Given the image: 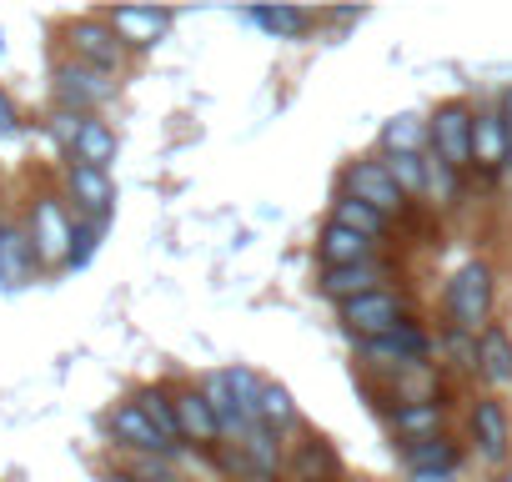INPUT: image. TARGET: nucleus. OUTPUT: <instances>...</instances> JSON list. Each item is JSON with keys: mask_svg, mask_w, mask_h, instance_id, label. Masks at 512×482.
<instances>
[{"mask_svg": "<svg viewBox=\"0 0 512 482\" xmlns=\"http://www.w3.org/2000/svg\"><path fill=\"white\" fill-rule=\"evenodd\" d=\"M447 317L457 332H472L482 337L492 322V267L487 262H467L452 282H447Z\"/></svg>", "mask_w": 512, "mask_h": 482, "instance_id": "nucleus-1", "label": "nucleus"}, {"mask_svg": "<svg viewBox=\"0 0 512 482\" xmlns=\"http://www.w3.org/2000/svg\"><path fill=\"white\" fill-rule=\"evenodd\" d=\"M342 322H347L352 337L377 342V337H392L397 327H407V307H402V297H392V292H372V297L342 302Z\"/></svg>", "mask_w": 512, "mask_h": 482, "instance_id": "nucleus-2", "label": "nucleus"}, {"mask_svg": "<svg viewBox=\"0 0 512 482\" xmlns=\"http://www.w3.org/2000/svg\"><path fill=\"white\" fill-rule=\"evenodd\" d=\"M66 41H71L76 61L91 66V71H101V76L121 71V61H126V46H121V36L106 21H71L66 26Z\"/></svg>", "mask_w": 512, "mask_h": 482, "instance_id": "nucleus-3", "label": "nucleus"}, {"mask_svg": "<svg viewBox=\"0 0 512 482\" xmlns=\"http://www.w3.org/2000/svg\"><path fill=\"white\" fill-rule=\"evenodd\" d=\"M111 96H116V81H106L101 71H91V66H81V61L56 66V101H61V111L86 116V111L106 106Z\"/></svg>", "mask_w": 512, "mask_h": 482, "instance_id": "nucleus-4", "label": "nucleus"}, {"mask_svg": "<svg viewBox=\"0 0 512 482\" xmlns=\"http://www.w3.org/2000/svg\"><path fill=\"white\" fill-rule=\"evenodd\" d=\"M472 121L477 116L462 101H452V106H442L432 116V156L447 161L452 171H467L472 166Z\"/></svg>", "mask_w": 512, "mask_h": 482, "instance_id": "nucleus-5", "label": "nucleus"}, {"mask_svg": "<svg viewBox=\"0 0 512 482\" xmlns=\"http://www.w3.org/2000/svg\"><path fill=\"white\" fill-rule=\"evenodd\" d=\"M71 241H76V226L66 221L61 201L56 196H41L31 206V247H36V262H66L71 257Z\"/></svg>", "mask_w": 512, "mask_h": 482, "instance_id": "nucleus-6", "label": "nucleus"}, {"mask_svg": "<svg viewBox=\"0 0 512 482\" xmlns=\"http://www.w3.org/2000/svg\"><path fill=\"white\" fill-rule=\"evenodd\" d=\"M347 196L367 201V206H372V211H382V216H392V211H402V206H407V191L392 181L387 161H357V166L347 171Z\"/></svg>", "mask_w": 512, "mask_h": 482, "instance_id": "nucleus-7", "label": "nucleus"}, {"mask_svg": "<svg viewBox=\"0 0 512 482\" xmlns=\"http://www.w3.org/2000/svg\"><path fill=\"white\" fill-rule=\"evenodd\" d=\"M362 352H367V362H377V367H392V372H412V367H422L427 362V352H432V342H427V332L422 327H397L392 337H377V342H362Z\"/></svg>", "mask_w": 512, "mask_h": 482, "instance_id": "nucleus-8", "label": "nucleus"}, {"mask_svg": "<svg viewBox=\"0 0 512 482\" xmlns=\"http://www.w3.org/2000/svg\"><path fill=\"white\" fill-rule=\"evenodd\" d=\"M372 252H377V241H372V236H362V231H352V226H342V221H327V226H322V236H317L322 272L362 267V262H372Z\"/></svg>", "mask_w": 512, "mask_h": 482, "instance_id": "nucleus-9", "label": "nucleus"}, {"mask_svg": "<svg viewBox=\"0 0 512 482\" xmlns=\"http://www.w3.org/2000/svg\"><path fill=\"white\" fill-rule=\"evenodd\" d=\"M106 26L121 36L126 51H146V46H156L166 36L171 16L156 11V6H116V11H106Z\"/></svg>", "mask_w": 512, "mask_h": 482, "instance_id": "nucleus-10", "label": "nucleus"}, {"mask_svg": "<svg viewBox=\"0 0 512 482\" xmlns=\"http://www.w3.org/2000/svg\"><path fill=\"white\" fill-rule=\"evenodd\" d=\"M507 161H512V126L502 121V111L477 116V121H472V166L502 171Z\"/></svg>", "mask_w": 512, "mask_h": 482, "instance_id": "nucleus-11", "label": "nucleus"}, {"mask_svg": "<svg viewBox=\"0 0 512 482\" xmlns=\"http://www.w3.org/2000/svg\"><path fill=\"white\" fill-rule=\"evenodd\" d=\"M66 186H71V201H76L86 216H106V211H111V201H116L111 176H106V171H96V166H81V161H71Z\"/></svg>", "mask_w": 512, "mask_h": 482, "instance_id": "nucleus-12", "label": "nucleus"}, {"mask_svg": "<svg viewBox=\"0 0 512 482\" xmlns=\"http://www.w3.org/2000/svg\"><path fill=\"white\" fill-rule=\"evenodd\" d=\"M176 422H181V442H201V447H211V442L221 437V422H216L206 392H196V387L176 392Z\"/></svg>", "mask_w": 512, "mask_h": 482, "instance_id": "nucleus-13", "label": "nucleus"}, {"mask_svg": "<svg viewBox=\"0 0 512 482\" xmlns=\"http://www.w3.org/2000/svg\"><path fill=\"white\" fill-rule=\"evenodd\" d=\"M111 432H116L121 447H136V452H171L166 437L151 427V417H146L136 402H121V407L111 412Z\"/></svg>", "mask_w": 512, "mask_h": 482, "instance_id": "nucleus-14", "label": "nucleus"}, {"mask_svg": "<svg viewBox=\"0 0 512 482\" xmlns=\"http://www.w3.org/2000/svg\"><path fill=\"white\" fill-rule=\"evenodd\" d=\"M472 437H477V447H482L487 462H502L507 457V412H502L497 397H477V407H472Z\"/></svg>", "mask_w": 512, "mask_h": 482, "instance_id": "nucleus-15", "label": "nucleus"}, {"mask_svg": "<svg viewBox=\"0 0 512 482\" xmlns=\"http://www.w3.org/2000/svg\"><path fill=\"white\" fill-rule=\"evenodd\" d=\"M382 267L377 262H362V267H337V272H322V292L342 307V302H357V297H372L382 292Z\"/></svg>", "mask_w": 512, "mask_h": 482, "instance_id": "nucleus-16", "label": "nucleus"}, {"mask_svg": "<svg viewBox=\"0 0 512 482\" xmlns=\"http://www.w3.org/2000/svg\"><path fill=\"white\" fill-rule=\"evenodd\" d=\"M437 427H442V402H437V397L397 402V412H392V432H397V437H407V442L437 437Z\"/></svg>", "mask_w": 512, "mask_h": 482, "instance_id": "nucleus-17", "label": "nucleus"}, {"mask_svg": "<svg viewBox=\"0 0 512 482\" xmlns=\"http://www.w3.org/2000/svg\"><path fill=\"white\" fill-rule=\"evenodd\" d=\"M477 372L492 382V387H507L512 382V337L502 327H487L477 337Z\"/></svg>", "mask_w": 512, "mask_h": 482, "instance_id": "nucleus-18", "label": "nucleus"}, {"mask_svg": "<svg viewBox=\"0 0 512 482\" xmlns=\"http://www.w3.org/2000/svg\"><path fill=\"white\" fill-rule=\"evenodd\" d=\"M36 267V247H31V231L16 226H0V282H26Z\"/></svg>", "mask_w": 512, "mask_h": 482, "instance_id": "nucleus-19", "label": "nucleus"}, {"mask_svg": "<svg viewBox=\"0 0 512 482\" xmlns=\"http://www.w3.org/2000/svg\"><path fill=\"white\" fill-rule=\"evenodd\" d=\"M402 457H407V467H412V472H452L462 452H457V442H452V437H442V432H437V437L407 442V447H402Z\"/></svg>", "mask_w": 512, "mask_h": 482, "instance_id": "nucleus-20", "label": "nucleus"}, {"mask_svg": "<svg viewBox=\"0 0 512 482\" xmlns=\"http://www.w3.org/2000/svg\"><path fill=\"white\" fill-rule=\"evenodd\" d=\"M71 161H81V166H96V171H106V166L116 161V131H111L106 121H86V131H81V141H76Z\"/></svg>", "mask_w": 512, "mask_h": 482, "instance_id": "nucleus-21", "label": "nucleus"}, {"mask_svg": "<svg viewBox=\"0 0 512 482\" xmlns=\"http://www.w3.org/2000/svg\"><path fill=\"white\" fill-rule=\"evenodd\" d=\"M226 387L236 392V407H241V422H246V432L251 427H262V377L256 372H246V367H226Z\"/></svg>", "mask_w": 512, "mask_h": 482, "instance_id": "nucleus-22", "label": "nucleus"}, {"mask_svg": "<svg viewBox=\"0 0 512 482\" xmlns=\"http://www.w3.org/2000/svg\"><path fill=\"white\" fill-rule=\"evenodd\" d=\"M332 221H342V226H352V231H362V236H372V241H382V236H387V216H382V211H372L367 201L347 196V191L332 201Z\"/></svg>", "mask_w": 512, "mask_h": 482, "instance_id": "nucleus-23", "label": "nucleus"}, {"mask_svg": "<svg viewBox=\"0 0 512 482\" xmlns=\"http://www.w3.org/2000/svg\"><path fill=\"white\" fill-rule=\"evenodd\" d=\"M382 146L392 156H422V146H432V126H422L417 116H397V121H387Z\"/></svg>", "mask_w": 512, "mask_h": 482, "instance_id": "nucleus-24", "label": "nucleus"}, {"mask_svg": "<svg viewBox=\"0 0 512 482\" xmlns=\"http://www.w3.org/2000/svg\"><path fill=\"white\" fill-rule=\"evenodd\" d=\"M201 392H206V402H211V412H216V422H221V437H226V432H236V437H246V422H241V407H236V392L226 387V372H211Z\"/></svg>", "mask_w": 512, "mask_h": 482, "instance_id": "nucleus-25", "label": "nucleus"}, {"mask_svg": "<svg viewBox=\"0 0 512 482\" xmlns=\"http://www.w3.org/2000/svg\"><path fill=\"white\" fill-rule=\"evenodd\" d=\"M136 407L151 417V427L166 437V447L176 452L181 447V422H176V397H166V392H156V387H146L141 397H136Z\"/></svg>", "mask_w": 512, "mask_h": 482, "instance_id": "nucleus-26", "label": "nucleus"}, {"mask_svg": "<svg viewBox=\"0 0 512 482\" xmlns=\"http://www.w3.org/2000/svg\"><path fill=\"white\" fill-rule=\"evenodd\" d=\"M241 452L251 457L256 477H277V467H282V447H277V432H272V427H251V432L241 437Z\"/></svg>", "mask_w": 512, "mask_h": 482, "instance_id": "nucleus-27", "label": "nucleus"}, {"mask_svg": "<svg viewBox=\"0 0 512 482\" xmlns=\"http://www.w3.org/2000/svg\"><path fill=\"white\" fill-rule=\"evenodd\" d=\"M297 477L302 482H317V477H337V452L322 442V437H312V442H302V452H297Z\"/></svg>", "mask_w": 512, "mask_h": 482, "instance_id": "nucleus-28", "label": "nucleus"}, {"mask_svg": "<svg viewBox=\"0 0 512 482\" xmlns=\"http://www.w3.org/2000/svg\"><path fill=\"white\" fill-rule=\"evenodd\" d=\"M392 181L407 191V196H422L427 191V156H382Z\"/></svg>", "mask_w": 512, "mask_h": 482, "instance_id": "nucleus-29", "label": "nucleus"}, {"mask_svg": "<svg viewBox=\"0 0 512 482\" xmlns=\"http://www.w3.org/2000/svg\"><path fill=\"white\" fill-rule=\"evenodd\" d=\"M297 422V407H292V397H287V387H277V382H267L262 387V427H292Z\"/></svg>", "mask_w": 512, "mask_h": 482, "instance_id": "nucleus-30", "label": "nucleus"}, {"mask_svg": "<svg viewBox=\"0 0 512 482\" xmlns=\"http://www.w3.org/2000/svg\"><path fill=\"white\" fill-rule=\"evenodd\" d=\"M251 21L272 31V36H302L307 31V16L302 11H251Z\"/></svg>", "mask_w": 512, "mask_h": 482, "instance_id": "nucleus-31", "label": "nucleus"}, {"mask_svg": "<svg viewBox=\"0 0 512 482\" xmlns=\"http://www.w3.org/2000/svg\"><path fill=\"white\" fill-rule=\"evenodd\" d=\"M457 176H462V171H452L447 161L427 156V191H432L437 201H457Z\"/></svg>", "mask_w": 512, "mask_h": 482, "instance_id": "nucleus-32", "label": "nucleus"}, {"mask_svg": "<svg viewBox=\"0 0 512 482\" xmlns=\"http://www.w3.org/2000/svg\"><path fill=\"white\" fill-rule=\"evenodd\" d=\"M86 121H91V116H76V111H61V106H56V116H51V136H56V146L76 151V141H81Z\"/></svg>", "mask_w": 512, "mask_h": 482, "instance_id": "nucleus-33", "label": "nucleus"}, {"mask_svg": "<svg viewBox=\"0 0 512 482\" xmlns=\"http://www.w3.org/2000/svg\"><path fill=\"white\" fill-rule=\"evenodd\" d=\"M91 252H96V226H76V241H71L66 267H86V262H91Z\"/></svg>", "mask_w": 512, "mask_h": 482, "instance_id": "nucleus-34", "label": "nucleus"}, {"mask_svg": "<svg viewBox=\"0 0 512 482\" xmlns=\"http://www.w3.org/2000/svg\"><path fill=\"white\" fill-rule=\"evenodd\" d=\"M16 131H21V111L6 91H0V136H16Z\"/></svg>", "mask_w": 512, "mask_h": 482, "instance_id": "nucleus-35", "label": "nucleus"}, {"mask_svg": "<svg viewBox=\"0 0 512 482\" xmlns=\"http://www.w3.org/2000/svg\"><path fill=\"white\" fill-rule=\"evenodd\" d=\"M412 482H452V472H412Z\"/></svg>", "mask_w": 512, "mask_h": 482, "instance_id": "nucleus-36", "label": "nucleus"}, {"mask_svg": "<svg viewBox=\"0 0 512 482\" xmlns=\"http://www.w3.org/2000/svg\"><path fill=\"white\" fill-rule=\"evenodd\" d=\"M502 121H507V126H512V91H507V96H502Z\"/></svg>", "mask_w": 512, "mask_h": 482, "instance_id": "nucleus-37", "label": "nucleus"}, {"mask_svg": "<svg viewBox=\"0 0 512 482\" xmlns=\"http://www.w3.org/2000/svg\"><path fill=\"white\" fill-rule=\"evenodd\" d=\"M497 482H512V472H502V477H497Z\"/></svg>", "mask_w": 512, "mask_h": 482, "instance_id": "nucleus-38", "label": "nucleus"}]
</instances>
